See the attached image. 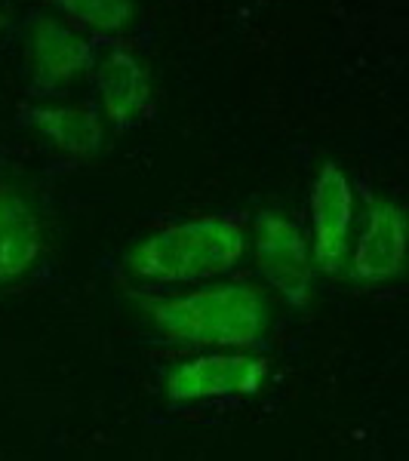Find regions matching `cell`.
<instances>
[{
	"mask_svg": "<svg viewBox=\"0 0 409 461\" xmlns=\"http://www.w3.org/2000/svg\"><path fill=\"white\" fill-rule=\"evenodd\" d=\"M28 47H32V93L41 95H53L71 86L95 65V43L50 16L32 22Z\"/></svg>",
	"mask_w": 409,
	"mask_h": 461,
	"instance_id": "52a82bcc",
	"label": "cell"
},
{
	"mask_svg": "<svg viewBox=\"0 0 409 461\" xmlns=\"http://www.w3.org/2000/svg\"><path fill=\"white\" fill-rule=\"evenodd\" d=\"M95 89H99L102 111L117 130H130L142 121L151 102V80L145 65L130 50L117 47L102 59L95 68Z\"/></svg>",
	"mask_w": 409,
	"mask_h": 461,
	"instance_id": "ba28073f",
	"label": "cell"
},
{
	"mask_svg": "<svg viewBox=\"0 0 409 461\" xmlns=\"http://www.w3.org/2000/svg\"><path fill=\"white\" fill-rule=\"evenodd\" d=\"M142 308L163 339L188 345L247 351L268 330L265 295L252 284H219L173 299H145Z\"/></svg>",
	"mask_w": 409,
	"mask_h": 461,
	"instance_id": "7a4b0ae2",
	"label": "cell"
},
{
	"mask_svg": "<svg viewBox=\"0 0 409 461\" xmlns=\"http://www.w3.org/2000/svg\"><path fill=\"white\" fill-rule=\"evenodd\" d=\"M22 123L53 142L68 158H95L105 142V126L89 105H28L19 111Z\"/></svg>",
	"mask_w": 409,
	"mask_h": 461,
	"instance_id": "30bf717a",
	"label": "cell"
},
{
	"mask_svg": "<svg viewBox=\"0 0 409 461\" xmlns=\"http://www.w3.org/2000/svg\"><path fill=\"white\" fill-rule=\"evenodd\" d=\"M243 252L247 230L241 215H204L148 234L130 249L126 267L151 284H191L228 274Z\"/></svg>",
	"mask_w": 409,
	"mask_h": 461,
	"instance_id": "6da1fadb",
	"label": "cell"
},
{
	"mask_svg": "<svg viewBox=\"0 0 409 461\" xmlns=\"http://www.w3.org/2000/svg\"><path fill=\"white\" fill-rule=\"evenodd\" d=\"M268 378V360L256 354H204L178 363L167 375V397L173 403H197V400L247 397L256 393Z\"/></svg>",
	"mask_w": 409,
	"mask_h": 461,
	"instance_id": "277c9868",
	"label": "cell"
},
{
	"mask_svg": "<svg viewBox=\"0 0 409 461\" xmlns=\"http://www.w3.org/2000/svg\"><path fill=\"white\" fill-rule=\"evenodd\" d=\"M256 262L286 304L304 308L311 302L314 271H311L308 240L284 212L262 210L256 215Z\"/></svg>",
	"mask_w": 409,
	"mask_h": 461,
	"instance_id": "3957f363",
	"label": "cell"
},
{
	"mask_svg": "<svg viewBox=\"0 0 409 461\" xmlns=\"http://www.w3.org/2000/svg\"><path fill=\"white\" fill-rule=\"evenodd\" d=\"M59 16L74 28L95 34H117L136 22L132 0H53Z\"/></svg>",
	"mask_w": 409,
	"mask_h": 461,
	"instance_id": "8fae6325",
	"label": "cell"
},
{
	"mask_svg": "<svg viewBox=\"0 0 409 461\" xmlns=\"http://www.w3.org/2000/svg\"><path fill=\"white\" fill-rule=\"evenodd\" d=\"M351 221H354V191L345 169L326 160L311 185V225H314V265L326 277L345 271L351 252Z\"/></svg>",
	"mask_w": 409,
	"mask_h": 461,
	"instance_id": "5b68a950",
	"label": "cell"
},
{
	"mask_svg": "<svg viewBox=\"0 0 409 461\" xmlns=\"http://www.w3.org/2000/svg\"><path fill=\"white\" fill-rule=\"evenodd\" d=\"M4 28H6V16L0 13V32H4Z\"/></svg>",
	"mask_w": 409,
	"mask_h": 461,
	"instance_id": "7c38bea8",
	"label": "cell"
},
{
	"mask_svg": "<svg viewBox=\"0 0 409 461\" xmlns=\"http://www.w3.org/2000/svg\"><path fill=\"white\" fill-rule=\"evenodd\" d=\"M43 252V230L25 197L0 185V286L25 277Z\"/></svg>",
	"mask_w": 409,
	"mask_h": 461,
	"instance_id": "9c48e42d",
	"label": "cell"
},
{
	"mask_svg": "<svg viewBox=\"0 0 409 461\" xmlns=\"http://www.w3.org/2000/svg\"><path fill=\"white\" fill-rule=\"evenodd\" d=\"M406 262V215L388 197L367 200V225L351 252V277L357 284H388L400 277Z\"/></svg>",
	"mask_w": 409,
	"mask_h": 461,
	"instance_id": "8992f818",
	"label": "cell"
}]
</instances>
